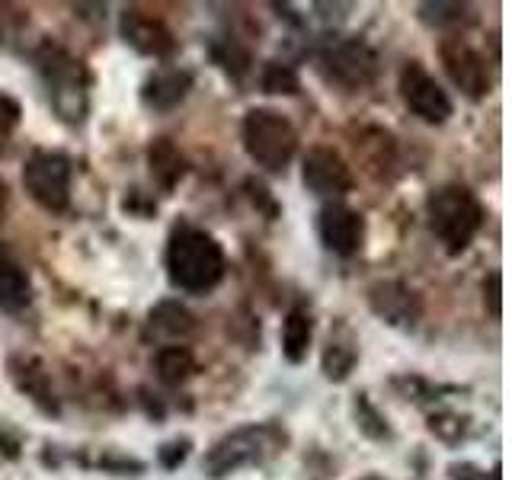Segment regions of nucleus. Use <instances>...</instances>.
<instances>
[{
	"label": "nucleus",
	"instance_id": "f257e3e1",
	"mask_svg": "<svg viewBox=\"0 0 512 480\" xmlns=\"http://www.w3.org/2000/svg\"><path fill=\"white\" fill-rule=\"evenodd\" d=\"M167 276L189 295H205L224 279V250L221 244L192 224H180L167 244Z\"/></svg>",
	"mask_w": 512,
	"mask_h": 480
},
{
	"label": "nucleus",
	"instance_id": "f03ea898",
	"mask_svg": "<svg viewBox=\"0 0 512 480\" xmlns=\"http://www.w3.org/2000/svg\"><path fill=\"white\" fill-rule=\"evenodd\" d=\"M36 71L48 90L52 109L64 122L80 125L90 109V71L87 64L74 58L68 48L42 42L36 52Z\"/></svg>",
	"mask_w": 512,
	"mask_h": 480
},
{
	"label": "nucleus",
	"instance_id": "7ed1b4c3",
	"mask_svg": "<svg viewBox=\"0 0 512 480\" xmlns=\"http://www.w3.org/2000/svg\"><path fill=\"white\" fill-rule=\"evenodd\" d=\"M426 218L432 234L439 237V244L448 253H464L484 228V205L468 186L448 183L429 192Z\"/></svg>",
	"mask_w": 512,
	"mask_h": 480
},
{
	"label": "nucleus",
	"instance_id": "20e7f679",
	"mask_svg": "<svg viewBox=\"0 0 512 480\" xmlns=\"http://www.w3.org/2000/svg\"><path fill=\"white\" fill-rule=\"evenodd\" d=\"M285 445V432L272 423H250L228 436H221L202 458V471L208 477H231L244 468H260L269 458H276Z\"/></svg>",
	"mask_w": 512,
	"mask_h": 480
},
{
	"label": "nucleus",
	"instance_id": "39448f33",
	"mask_svg": "<svg viewBox=\"0 0 512 480\" xmlns=\"http://www.w3.org/2000/svg\"><path fill=\"white\" fill-rule=\"evenodd\" d=\"M240 138L256 167L282 173L298 151V132L276 109H250L240 125Z\"/></svg>",
	"mask_w": 512,
	"mask_h": 480
},
{
	"label": "nucleus",
	"instance_id": "423d86ee",
	"mask_svg": "<svg viewBox=\"0 0 512 480\" xmlns=\"http://www.w3.org/2000/svg\"><path fill=\"white\" fill-rule=\"evenodd\" d=\"M71 160L58 151H36L23 167V186L45 212H64L71 205Z\"/></svg>",
	"mask_w": 512,
	"mask_h": 480
},
{
	"label": "nucleus",
	"instance_id": "0eeeda50",
	"mask_svg": "<svg viewBox=\"0 0 512 480\" xmlns=\"http://www.w3.org/2000/svg\"><path fill=\"white\" fill-rule=\"evenodd\" d=\"M320 68H324L330 84L343 90H362L375 80L378 55L362 39H340L324 48Z\"/></svg>",
	"mask_w": 512,
	"mask_h": 480
},
{
	"label": "nucleus",
	"instance_id": "6e6552de",
	"mask_svg": "<svg viewBox=\"0 0 512 480\" xmlns=\"http://www.w3.org/2000/svg\"><path fill=\"white\" fill-rule=\"evenodd\" d=\"M400 96H404L407 109L420 116L429 125H442L452 116V96L442 90V84L432 77L420 61H407L400 71Z\"/></svg>",
	"mask_w": 512,
	"mask_h": 480
},
{
	"label": "nucleus",
	"instance_id": "1a4fd4ad",
	"mask_svg": "<svg viewBox=\"0 0 512 480\" xmlns=\"http://www.w3.org/2000/svg\"><path fill=\"white\" fill-rule=\"evenodd\" d=\"M439 55H442V64H445V74L452 77V84L464 96L480 100V96L490 93V68H487L484 55H480L474 45L452 36V39H445L439 45Z\"/></svg>",
	"mask_w": 512,
	"mask_h": 480
},
{
	"label": "nucleus",
	"instance_id": "9d476101",
	"mask_svg": "<svg viewBox=\"0 0 512 480\" xmlns=\"http://www.w3.org/2000/svg\"><path fill=\"white\" fill-rule=\"evenodd\" d=\"M119 32L125 45H132L138 55L144 58H173L176 52V39L173 32L167 29V23L160 20V16L141 10V7H125L122 16H119Z\"/></svg>",
	"mask_w": 512,
	"mask_h": 480
},
{
	"label": "nucleus",
	"instance_id": "9b49d317",
	"mask_svg": "<svg viewBox=\"0 0 512 480\" xmlns=\"http://www.w3.org/2000/svg\"><path fill=\"white\" fill-rule=\"evenodd\" d=\"M317 237L336 256H356L365 244V218L349 205H324L317 215Z\"/></svg>",
	"mask_w": 512,
	"mask_h": 480
},
{
	"label": "nucleus",
	"instance_id": "f8f14e48",
	"mask_svg": "<svg viewBox=\"0 0 512 480\" xmlns=\"http://www.w3.org/2000/svg\"><path fill=\"white\" fill-rule=\"evenodd\" d=\"M301 180L314 196H327V199L346 196V192H352V186H356L352 167L333 148H311L308 157H304Z\"/></svg>",
	"mask_w": 512,
	"mask_h": 480
},
{
	"label": "nucleus",
	"instance_id": "ddd939ff",
	"mask_svg": "<svg viewBox=\"0 0 512 480\" xmlns=\"http://www.w3.org/2000/svg\"><path fill=\"white\" fill-rule=\"evenodd\" d=\"M368 304H372V311L388 320L394 327H413L416 320L423 314V304H420V295L413 292L410 285L404 282H375L368 288Z\"/></svg>",
	"mask_w": 512,
	"mask_h": 480
},
{
	"label": "nucleus",
	"instance_id": "4468645a",
	"mask_svg": "<svg viewBox=\"0 0 512 480\" xmlns=\"http://www.w3.org/2000/svg\"><path fill=\"white\" fill-rule=\"evenodd\" d=\"M189 87H192V74L189 71L164 68V71H157L154 77H148V84H144L141 96H144V103H148L151 109L170 112V109H176L186 100Z\"/></svg>",
	"mask_w": 512,
	"mask_h": 480
},
{
	"label": "nucleus",
	"instance_id": "2eb2a0df",
	"mask_svg": "<svg viewBox=\"0 0 512 480\" xmlns=\"http://www.w3.org/2000/svg\"><path fill=\"white\" fill-rule=\"evenodd\" d=\"M148 167H151L154 183L164 192H173L186 176V157L170 138H154L148 144Z\"/></svg>",
	"mask_w": 512,
	"mask_h": 480
},
{
	"label": "nucleus",
	"instance_id": "dca6fc26",
	"mask_svg": "<svg viewBox=\"0 0 512 480\" xmlns=\"http://www.w3.org/2000/svg\"><path fill=\"white\" fill-rule=\"evenodd\" d=\"M32 301V282L26 269L13 260L7 250H0V308L7 314H20Z\"/></svg>",
	"mask_w": 512,
	"mask_h": 480
},
{
	"label": "nucleus",
	"instance_id": "f3484780",
	"mask_svg": "<svg viewBox=\"0 0 512 480\" xmlns=\"http://www.w3.org/2000/svg\"><path fill=\"white\" fill-rule=\"evenodd\" d=\"M10 375L16 381V388H20L23 394H29L42 410H48V413L58 410V400H55V391H52V378H48V372L36 359H13L10 362Z\"/></svg>",
	"mask_w": 512,
	"mask_h": 480
},
{
	"label": "nucleus",
	"instance_id": "a211bd4d",
	"mask_svg": "<svg viewBox=\"0 0 512 480\" xmlns=\"http://www.w3.org/2000/svg\"><path fill=\"white\" fill-rule=\"evenodd\" d=\"M359 359V346H356V336L346 324H340L327 340V349H324V375L330 381H346L352 365Z\"/></svg>",
	"mask_w": 512,
	"mask_h": 480
},
{
	"label": "nucleus",
	"instance_id": "6ab92c4d",
	"mask_svg": "<svg viewBox=\"0 0 512 480\" xmlns=\"http://www.w3.org/2000/svg\"><path fill=\"white\" fill-rule=\"evenodd\" d=\"M311 336H314V320H311V314L295 308L292 314L285 317V324H282V352H285V359L292 362V365L308 359Z\"/></svg>",
	"mask_w": 512,
	"mask_h": 480
},
{
	"label": "nucleus",
	"instance_id": "aec40b11",
	"mask_svg": "<svg viewBox=\"0 0 512 480\" xmlns=\"http://www.w3.org/2000/svg\"><path fill=\"white\" fill-rule=\"evenodd\" d=\"M356 151L372 176H384L394 167V138L388 132H381V128H368L356 141Z\"/></svg>",
	"mask_w": 512,
	"mask_h": 480
},
{
	"label": "nucleus",
	"instance_id": "412c9836",
	"mask_svg": "<svg viewBox=\"0 0 512 480\" xmlns=\"http://www.w3.org/2000/svg\"><path fill=\"white\" fill-rule=\"evenodd\" d=\"M154 368L160 381L176 388V384H183L196 375V356H192L186 346H164L154 356Z\"/></svg>",
	"mask_w": 512,
	"mask_h": 480
},
{
	"label": "nucleus",
	"instance_id": "4be33fe9",
	"mask_svg": "<svg viewBox=\"0 0 512 480\" xmlns=\"http://www.w3.org/2000/svg\"><path fill=\"white\" fill-rule=\"evenodd\" d=\"M151 330L176 340V336H189L196 330V317H192V311L183 308L180 301H160L151 311Z\"/></svg>",
	"mask_w": 512,
	"mask_h": 480
},
{
	"label": "nucleus",
	"instance_id": "5701e85b",
	"mask_svg": "<svg viewBox=\"0 0 512 480\" xmlns=\"http://www.w3.org/2000/svg\"><path fill=\"white\" fill-rule=\"evenodd\" d=\"M212 55H215V61L221 64V68L228 71V74H234L237 80L250 71V52H247V48L240 45L234 36L218 39V42L212 45Z\"/></svg>",
	"mask_w": 512,
	"mask_h": 480
},
{
	"label": "nucleus",
	"instance_id": "b1692460",
	"mask_svg": "<svg viewBox=\"0 0 512 480\" xmlns=\"http://www.w3.org/2000/svg\"><path fill=\"white\" fill-rule=\"evenodd\" d=\"M260 84L266 93H282V96H295L301 90V80L298 74L288 68V64L282 61H269L266 68H263V77H260Z\"/></svg>",
	"mask_w": 512,
	"mask_h": 480
},
{
	"label": "nucleus",
	"instance_id": "393cba45",
	"mask_svg": "<svg viewBox=\"0 0 512 480\" xmlns=\"http://www.w3.org/2000/svg\"><path fill=\"white\" fill-rule=\"evenodd\" d=\"M420 16H423V23L445 29V26H461L464 20H471V7L468 4H423Z\"/></svg>",
	"mask_w": 512,
	"mask_h": 480
},
{
	"label": "nucleus",
	"instance_id": "a878e982",
	"mask_svg": "<svg viewBox=\"0 0 512 480\" xmlns=\"http://www.w3.org/2000/svg\"><path fill=\"white\" fill-rule=\"evenodd\" d=\"M186 455H189V439H173V442H167V445L157 452L160 464H164L167 471L180 468V464L186 461Z\"/></svg>",
	"mask_w": 512,
	"mask_h": 480
},
{
	"label": "nucleus",
	"instance_id": "bb28decb",
	"mask_svg": "<svg viewBox=\"0 0 512 480\" xmlns=\"http://www.w3.org/2000/svg\"><path fill=\"white\" fill-rule=\"evenodd\" d=\"M503 279H500V272H490V276L484 279V301L490 304V314L493 317H500L503 314Z\"/></svg>",
	"mask_w": 512,
	"mask_h": 480
},
{
	"label": "nucleus",
	"instance_id": "cd10ccee",
	"mask_svg": "<svg viewBox=\"0 0 512 480\" xmlns=\"http://www.w3.org/2000/svg\"><path fill=\"white\" fill-rule=\"evenodd\" d=\"M452 480H500V477H496V471L487 474L484 468H477V464H455Z\"/></svg>",
	"mask_w": 512,
	"mask_h": 480
},
{
	"label": "nucleus",
	"instance_id": "c85d7f7f",
	"mask_svg": "<svg viewBox=\"0 0 512 480\" xmlns=\"http://www.w3.org/2000/svg\"><path fill=\"white\" fill-rule=\"evenodd\" d=\"M4 208H7V183L0 180V215H4Z\"/></svg>",
	"mask_w": 512,
	"mask_h": 480
},
{
	"label": "nucleus",
	"instance_id": "c756f323",
	"mask_svg": "<svg viewBox=\"0 0 512 480\" xmlns=\"http://www.w3.org/2000/svg\"><path fill=\"white\" fill-rule=\"evenodd\" d=\"M365 480H378V477H365Z\"/></svg>",
	"mask_w": 512,
	"mask_h": 480
}]
</instances>
